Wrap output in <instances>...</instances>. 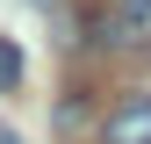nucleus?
<instances>
[{
	"label": "nucleus",
	"mask_w": 151,
	"mask_h": 144,
	"mask_svg": "<svg viewBox=\"0 0 151 144\" xmlns=\"http://www.w3.org/2000/svg\"><path fill=\"white\" fill-rule=\"evenodd\" d=\"M36 7H50V0H36Z\"/></svg>",
	"instance_id": "20e7f679"
},
{
	"label": "nucleus",
	"mask_w": 151,
	"mask_h": 144,
	"mask_svg": "<svg viewBox=\"0 0 151 144\" xmlns=\"http://www.w3.org/2000/svg\"><path fill=\"white\" fill-rule=\"evenodd\" d=\"M101 144H151V94H122L101 122Z\"/></svg>",
	"instance_id": "f257e3e1"
},
{
	"label": "nucleus",
	"mask_w": 151,
	"mask_h": 144,
	"mask_svg": "<svg viewBox=\"0 0 151 144\" xmlns=\"http://www.w3.org/2000/svg\"><path fill=\"white\" fill-rule=\"evenodd\" d=\"M7 86H22V50L0 36V94H7Z\"/></svg>",
	"instance_id": "f03ea898"
},
{
	"label": "nucleus",
	"mask_w": 151,
	"mask_h": 144,
	"mask_svg": "<svg viewBox=\"0 0 151 144\" xmlns=\"http://www.w3.org/2000/svg\"><path fill=\"white\" fill-rule=\"evenodd\" d=\"M144 7H151V0H144Z\"/></svg>",
	"instance_id": "39448f33"
},
{
	"label": "nucleus",
	"mask_w": 151,
	"mask_h": 144,
	"mask_svg": "<svg viewBox=\"0 0 151 144\" xmlns=\"http://www.w3.org/2000/svg\"><path fill=\"white\" fill-rule=\"evenodd\" d=\"M0 144H22V137H14V130H7V122H0Z\"/></svg>",
	"instance_id": "7ed1b4c3"
}]
</instances>
